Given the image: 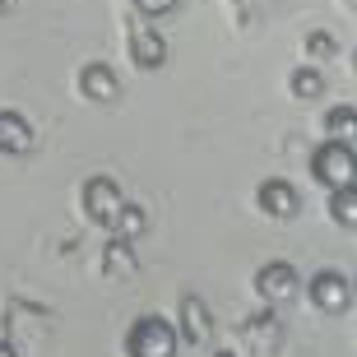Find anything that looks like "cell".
I'll use <instances>...</instances> for the list:
<instances>
[{
    "label": "cell",
    "mask_w": 357,
    "mask_h": 357,
    "mask_svg": "<svg viewBox=\"0 0 357 357\" xmlns=\"http://www.w3.org/2000/svg\"><path fill=\"white\" fill-rule=\"evenodd\" d=\"M130 5L144 14V19H167V14H172L181 0H130Z\"/></svg>",
    "instance_id": "obj_17"
},
{
    "label": "cell",
    "mask_w": 357,
    "mask_h": 357,
    "mask_svg": "<svg viewBox=\"0 0 357 357\" xmlns=\"http://www.w3.org/2000/svg\"><path fill=\"white\" fill-rule=\"evenodd\" d=\"M306 297L325 316H344L348 306H353V288H348V278L339 269H316V278L306 283Z\"/></svg>",
    "instance_id": "obj_5"
},
{
    "label": "cell",
    "mask_w": 357,
    "mask_h": 357,
    "mask_svg": "<svg viewBox=\"0 0 357 357\" xmlns=\"http://www.w3.org/2000/svg\"><path fill=\"white\" fill-rule=\"evenodd\" d=\"M353 70H357V56H353Z\"/></svg>",
    "instance_id": "obj_22"
},
{
    "label": "cell",
    "mask_w": 357,
    "mask_h": 357,
    "mask_svg": "<svg viewBox=\"0 0 357 357\" xmlns=\"http://www.w3.org/2000/svg\"><path fill=\"white\" fill-rule=\"evenodd\" d=\"M209 357H237V353H227V348H218V353H209Z\"/></svg>",
    "instance_id": "obj_19"
},
{
    "label": "cell",
    "mask_w": 357,
    "mask_h": 357,
    "mask_svg": "<svg viewBox=\"0 0 357 357\" xmlns=\"http://www.w3.org/2000/svg\"><path fill=\"white\" fill-rule=\"evenodd\" d=\"M288 84H292V98H297V102H316L320 93L330 89V84H325V75H320L316 66H297Z\"/></svg>",
    "instance_id": "obj_15"
},
{
    "label": "cell",
    "mask_w": 357,
    "mask_h": 357,
    "mask_svg": "<svg viewBox=\"0 0 357 357\" xmlns=\"http://www.w3.org/2000/svg\"><path fill=\"white\" fill-rule=\"evenodd\" d=\"M176 320H181V339L185 344H209L213 339V316L209 306H204V297H195V292H185L181 297V311H176Z\"/></svg>",
    "instance_id": "obj_8"
},
{
    "label": "cell",
    "mask_w": 357,
    "mask_h": 357,
    "mask_svg": "<svg viewBox=\"0 0 357 357\" xmlns=\"http://www.w3.org/2000/svg\"><path fill=\"white\" fill-rule=\"evenodd\" d=\"M320 126H325V139H344V144H353L357 139V107H348V102L330 107Z\"/></svg>",
    "instance_id": "obj_12"
},
{
    "label": "cell",
    "mask_w": 357,
    "mask_h": 357,
    "mask_svg": "<svg viewBox=\"0 0 357 357\" xmlns=\"http://www.w3.org/2000/svg\"><path fill=\"white\" fill-rule=\"evenodd\" d=\"M176 344H181V334L162 316H139L126 330V353L130 357H176Z\"/></svg>",
    "instance_id": "obj_1"
},
{
    "label": "cell",
    "mask_w": 357,
    "mask_h": 357,
    "mask_svg": "<svg viewBox=\"0 0 357 357\" xmlns=\"http://www.w3.org/2000/svg\"><path fill=\"white\" fill-rule=\"evenodd\" d=\"M144 227H149V213L139 209V204H121V213H116V223H112V237H121V241H139L144 237Z\"/></svg>",
    "instance_id": "obj_14"
},
{
    "label": "cell",
    "mask_w": 357,
    "mask_h": 357,
    "mask_svg": "<svg viewBox=\"0 0 357 357\" xmlns=\"http://www.w3.org/2000/svg\"><path fill=\"white\" fill-rule=\"evenodd\" d=\"M302 52L311 56V61H330V56H334V38H330V33H320V28H311L306 42H302Z\"/></svg>",
    "instance_id": "obj_16"
},
{
    "label": "cell",
    "mask_w": 357,
    "mask_h": 357,
    "mask_svg": "<svg viewBox=\"0 0 357 357\" xmlns=\"http://www.w3.org/2000/svg\"><path fill=\"white\" fill-rule=\"evenodd\" d=\"M116 93H121V79H116V70L107 66V61L79 66V98L84 102H116Z\"/></svg>",
    "instance_id": "obj_7"
},
{
    "label": "cell",
    "mask_w": 357,
    "mask_h": 357,
    "mask_svg": "<svg viewBox=\"0 0 357 357\" xmlns=\"http://www.w3.org/2000/svg\"><path fill=\"white\" fill-rule=\"evenodd\" d=\"M33 149V121L14 107H0V153L5 158H24Z\"/></svg>",
    "instance_id": "obj_10"
},
{
    "label": "cell",
    "mask_w": 357,
    "mask_h": 357,
    "mask_svg": "<svg viewBox=\"0 0 357 357\" xmlns=\"http://www.w3.org/2000/svg\"><path fill=\"white\" fill-rule=\"evenodd\" d=\"M255 204H260V213L265 218H292L297 213V185L283 181V176H265V181L255 185Z\"/></svg>",
    "instance_id": "obj_6"
},
{
    "label": "cell",
    "mask_w": 357,
    "mask_h": 357,
    "mask_svg": "<svg viewBox=\"0 0 357 357\" xmlns=\"http://www.w3.org/2000/svg\"><path fill=\"white\" fill-rule=\"evenodd\" d=\"M121 204H126V195H121V185L112 181V176H89V181L79 185V209H84V218H89L93 227H102V232H112Z\"/></svg>",
    "instance_id": "obj_2"
},
{
    "label": "cell",
    "mask_w": 357,
    "mask_h": 357,
    "mask_svg": "<svg viewBox=\"0 0 357 357\" xmlns=\"http://www.w3.org/2000/svg\"><path fill=\"white\" fill-rule=\"evenodd\" d=\"M0 357H19V344L14 339H0Z\"/></svg>",
    "instance_id": "obj_18"
},
{
    "label": "cell",
    "mask_w": 357,
    "mask_h": 357,
    "mask_svg": "<svg viewBox=\"0 0 357 357\" xmlns=\"http://www.w3.org/2000/svg\"><path fill=\"white\" fill-rule=\"evenodd\" d=\"M102 274H107V278L135 274V241H121V237L107 241V246H102Z\"/></svg>",
    "instance_id": "obj_11"
},
{
    "label": "cell",
    "mask_w": 357,
    "mask_h": 357,
    "mask_svg": "<svg viewBox=\"0 0 357 357\" xmlns=\"http://www.w3.org/2000/svg\"><path fill=\"white\" fill-rule=\"evenodd\" d=\"M311 176H316L320 185H348L357 181V149L344 144V139H325V144L311 153Z\"/></svg>",
    "instance_id": "obj_3"
},
{
    "label": "cell",
    "mask_w": 357,
    "mask_h": 357,
    "mask_svg": "<svg viewBox=\"0 0 357 357\" xmlns=\"http://www.w3.org/2000/svg\"><path fill=\"white\" fill-rule=\"evenodd\" d=\"M348 288H353V297H357V278H348Z\"/></svg>",
    "instance_id": "obj_20"
},
{
    "label": "cell",
    "mask_w": 357,
    "mask_h": 357,
    "mask_svg": "<svg viewBox=\"0 0 357 357\" xmlns=\"http://www.w3.org/2000/svg\"><path fill=\"white\" fill-rule=\"evenodd\" d=\"M126 52H130L135 70H162L167 66V38H162L158 28H135Z\"/></svg>",
    "instance_id": "obj_9"
},
{
    "label": "cell",
    "mask_w": 357,
    "mask_h": 357,
    "mask_svg": "<svg viewBox=\"0 0 357 357\" xmlns=\"http://www.w3.org/2000/svg\"><path fill=\"white\" fill-rule=\"evenodd\" d=\"M255 292H260L265 306H288L302 292V278H297V269L288 260H269V265L255 269Z\"/></svg>",
    "instance_id": "obj_4"
},
{
    "label": "cell",
    "mask_w": 357,
    "mask_h": 357,
    "mask_svg": "<svg viewBox=\"0 0 357 357\" xmlns=\"http://www.w3.org/2000/svg\"><path fill=\"white\" fill-rule=\"evenodd\" d=\"M330 218L339 227H357V181L330 190Z\"/></svg>",
    "instance_id": "obj_13"
},
{
    "label": "cell",
    "mask_w": 357,
    "mask_h": 357,
    "mask_svg": "<svg viewBox=\"0 0 357 357\" xmlns=\"http://www.w3.org/2000/svg\"><path fill=\"white\" fill-rule=\"evenodd\" d=\"M5 10H10V0H0V14H5Z\"/></svg>",
    "instance_id": "obj_21"
}]
</instances>
